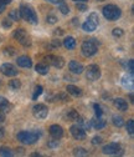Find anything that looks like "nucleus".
<instances>
[{
    "label": "nucleus",
    "mask_w": 134,
    "mask_h": 157,
    "mask_svg": "<svg viewBox=\"0 0 134 157\" xmlns=\"http://www.w3.org/2000/svg\"><path fill=\"white\" fill-rule=\"evenodd\" d=\"M47 3H51V4H61L63 3V0H45Z\"/></svg>",
    "instance_id": "obj_42"
},
{
    "label": "nucleus",
    "mask_w": 134,
    "mask_h": 157,
    "mask_svg": "<svg viewBox=\"0 0 134 157\" xmlns=\"http://www.w3.org/2000/svg\"><path fill=\"white\" fill-rule=\"evenodd\" d=\"M82 54L86 56V57H91L93 55L97 54V50H98V44L96 40L91 39V40H86L83 41L82 44Z\"/></svg>",
    "instance_id": "obj_4"
},
{
    "label": "nucleus",
    "mask_w": 134,
    "mask_h": 157,
    "mask_svg": "<svg viewBox=\"0 0 134 157\" xmlns=\"http://www.w3.org/2000/svg\"><path fill=\"white\" fill-rule=\"evenodd\" d=\"M5 54L13 56V55H15V49H14V48H6V49H5Z\"/></svg>",
    "instance_id": "obj_39"
},
{
    "label": "nucleus",
    "mask_w": 134,
    "mask_h": 157,
    "mask_svg": "<svg viewBox=\"0 0 134 157\" xmlns=\"http://www.w3.org/2000/svg\"><path fill=\"white\" fill-rule=\"evenodd\" d=\"M4 121H5V115H4L3 111H0V124L4 122Z\"/></svg>",
    "instance_id": "obj_44"
},
{
    "label": "nucleus",
    "mask_w": 134,
    "mask_h": 157,
    "mask_svg": "<svg viewBox=\"0 0 134 157\" xmlns=\"http://www.w3.org/2000/svg\"><path fill=\"white\" fill-rule=\"evenodd\" d=\"M68 67H70V71H71L72 74H76V75H80V74L83 72V65L80 64L78 61H74V60L70 61Z\"/></svg>",
    "instance_id": "obj_13"
},
{
    "label": "nucleus",
    "mask_w": 134,
    "mask_h": 157,
    "mask_svg": "<svg viewBox=\"0 0 134 157\" xmlns=\"http://www.w3.org/2000/svg\"><path fill=\"white\" fill-rule=\"evenodd\" d=\"M76 8H77L80 11H87V9H88L86 3H77V4H76Z\"/></svg>",
    "instance_id": "obj_35"
},
{
    "label": "nucleus",
    "mask_w": 134,
    "mask_h": 157,
    "mask_svg": "<svg viewBox=\"0 0 134 157\" xmlns=\"http://www.w3.org/2000/svg\"><path fill=\"white\" fill-rule=\"evenodd\" d=\"M129 100H130V102H132V104L134 102V97H133V92H130V94H129Z\"/></svg>",
    "instance_id": "obj_47"
},
{
    "label": "nucleus",
    "mask_w": 134,
    "mask_h": 157,
    "mask_svg": "<svg viewBox=\"0 0 134 157\" xmlns=\"http://www.w3.org/2000/svg\"><path fill=\"white\" fill-rule=\"evenodd\" d=\"M10 109V105H9V101L5 99V97L0 96V111L3 112H8Z\"/></svg>",
    "instance_id": "obj_21"
},
{
    "label": "nucleus",
    "mask_w": 134,
    "mask_h": 157,
    "mask_svg": "<svg viewBox=\"0 0 134 157\" xmlns=\"http://www.w3.org/2000/svg\"><path fill=\"white\" fill-rule=\"evenodd\" d=\"M78 125L85 130V131H89L91 130V127H92V125H91V121H87V120H85V119H81V117H78Z\"/></svg>",
    "instance_id": "obj_22"
},
{
    "label": "nucleus",
    "mask_w": 134,
    "mask_h": 157,
    "mask_svg": "<svg viewBox=\"0 0 134 157\" xmlns=\"http://www.w3.org/2000/svg\"><path fill=\"white\" fill-rule=\"evenodd\" d=\"M16 64L20 66V67H31L32 65V61H31V59L29 56H20V57H17V60H16Z\"/></svg>",
    "instance_id": "obj_15"
},
{
    "label": "nucleus",
    "mask_w": 134,
    "mask_h": 157,
    "mask_svg": "<svg viewBox=\"0 0 134 157\" xmlns=\"http://www.w3.org/2000/svg\"><path fill=\"white\" fill-rule=\"evenodd\" d=\"M98 23H100L98 15L96 14V13H92V14H89V16H88L87 20L83 23L82 29H83L85 31H87V33H92V31H94L96 29H97Z\"/></svg>",
    "instance_id": "obj_5"
},
{
    "label": "nucleus",
    "mask_w": 134,
    "mask_h": 157,
    "mask_svg": "<svg viewBox=\"0 0 134 157\" xmlns=\"http://www.w3.org/2000/svg\"><path fill=\"white\" fill-rule=\"evenodd\" d=\"M125 69L129 71V74H133V71H134V61L133 60H129L125 64Z\"/></svg>",
    "instance_id": "obj_34"
},
{
    "label": "nucleus",
    "mask_w": 134,
    "mask_h": 157,
    "mask_svg": "<svg viewBox=\"0 0 134 157\" xmlns=\"http://www.w3.org/2000/svg\"><path fill=\"white\" fill-rule=\"evenodd\" d=\"M86 76L89 81H96L101 77V69L97 65H89L86 71Z\"/></svg>",
    "instance_id": "obj_7"
},
{
    "label": "nucleus",
    "mask_w": 134,
    "mask_h": 157,
    "mask_svg": "<svg viewBox=\"0 0 134 157\" xmlns=\"http://www.w3.org/2000/svg\"><path fill=\"white\" fill-rule=\"evenodd\" d=\"M0 155L4 156V157H9V156H13L14 153H13V151L9 147L3 146V147H0Z\"/></svg>",
    "instance_id": "obj_27"
},
{
    "label": "nucleus",
    "mask_w": 134,
    "mask_h": 157,
    "mask_svg": "<svg viewBox=\"0 0 134 157\" xmlns=\"http://www.w3.org/2000/svg\"><path fill=\"white\" fill-rule=\"evenodd\" d=\"M50 135L53 137V139H57V140H60L61 137L63 136V128L59 125H52L50 127Z\"/></svg>",
    "instance_id": "obj_14"
},
{
    "label": "nucleus",
    "mask_w": 134,
    "mask_h": 157,
    "mask_svg": "<svg viewBox=\"0 0 134 157\" xmlns=\"http://www.w3.org/2000/svg\"><path fill=\"white\" fill-rule=\"evenodd\" d=\"M112 121H113V125L117 126V127H122L124 125V120L122 116H118V115H114L112 117Z\"/></svg>",
    "instance_id": "obj_23"
},
{
    "label": "nucleus",
    "mask_w": 134,
    "mask_h": 157,
    "mask_svg": "<svg viewBox=\"0 0 134 157\" xmlns=\"http://www.w3.org/2000/svg\"><path fill=\"white\" fill-rule=\"evenodd\" d=\"M114 106H116L119 111H127L128 110V102L124 99H121V97L114 100Z\"/></svg>",
    "instance_id": "obj_17"
},
{
    "label": "nucleus",
    "mask_w": 134,
    "mask_h": 157,
    "mask_svg": "<svg viewBox=\"0 0 134 157\" xmlns=\"http://www.w3.org/2000/svg\"><path fill=\"white\" fill-rule=\"evenodd\" d=\"M20 16L24 19V20H26L27 23L30 24H37V21H39V19H37V15L35 13V10L29 6V5H21L20 6Z\"/></svg>",
    "instance_id": "obj_3"
},
{
    "label": "nucleus",
    "mask_w": 134,
    "mask_h": 157,
    "mask_svg": "<svg viewBox=\"0 0 134 157\" xmlns=\"http://www.w3.org/2000/svg\"><path fill=\"white\" fill-rule=\"evenodd\" d=\"M60 145V141L57 140V139H55V140H51V141H49V147H51V148H55V147H57Z\"/></svg>",
    "instance_id": "obj_36"
},
{
    "label": "nucleus",
    "mask_w": 134,
    "mask_h": 157,
    "mask_svg": "<svg viewBox=\"0 0 134 157\" xmlns=\"http://www.w3.org/2000/svg\"><path fill=\"white\" fill-rule=\"evenodd\" d=\"M32 113L36 119H46L47 115H49V109L46 105L44 104H39V105H35L32 109Z\"/></svg>",
    "instance_id": "obj_8"
},
{
    "label": "nucleus",
    "mask_w": 134,
    "mask_h": 157,
    "mask_svg": "<svg viewBox=\"0 0 134 157\" xmlns=\"http://www.w3.org/2000/svg\"><path fill=\"white\" fill-rule=\"evenodd\" d=\"M73 155H76V156H87L88 151L86 148H83V147H76L73 150Z\"/></svg>",
    "instance_id": "obj_25"
},
{
    "label": "nucleus",
    "mask_w": 134,
    "mask_h": 157,
    "mask_svg": "<svg viewBox=\"0 0 134 157\" xmlns=\"http://www.w3.org/2000/svg\"><path fill=\"white\" fill-rule=\"evenodd\" d=\"M59 10L63 14V15H66V14H68L70 13V8L65 4V3H61V4H59Z\"/></svg>",
    "instance_id": "obj_30"
},
{
    "label": "nucleus",
    "mask_w": 134,
    "mask_h": 157,
    "mask_svg": "<svg viewBox=\"0 0 134 157\" xmlns=\"http://www.w3.org/2000/svg\"><path fill=\"white\" fill-rule=\"evenodd\" d=\"M20 86H21L20 81L16 80V78H14V80H11V81L9 82V87L13 89V90H19V89H20Z\"/></svg>",
    "instance_id": "obj_29"
},
{
    "label": "nucleus",
    "mask_w": 134,
    "mask_h": 157,
    "mask_svg": "<svg viewBox=\"0 0 134 157\" xmlns=\"http://www.w3.org/2000/svg\"><path fill=\"white\" fill-rule=\"evenodd\" d=\"M2 24H3V26H4L5 29H9V28H11V25H13V24H11V21L6 20V19H5V20H3V23H2Z\"/></svg>",
    "instance_id": "obj_40"
},
{
    "label": "nucleus",
    "mask_w": 134,
    "mask_h": 157,
    "mask_svg": "<svg viewBox=\"0 0 134 157\" xmlns=\"http://www.w3.org/2000/svg\"><path fill=\"white\" fill-rule=\"evenodd\" d=\"M66 90H67V92H68L70 95L76 96V97H78V96L82 95V90H81L80 87H77V86H73V85H68V86L66 87Z\"/></svg>",
    "instance_id": "obj_18"
},
{
    "label": "nucleus",
    "mask_w": 134,
    "mask_h": 157,
    "mask_svg": "<svg viewBox=\"0 0 134 157\" xmlns=\"http://www.w3.org/2000/svg\"><path fill=\"white\" fill-rule=\"evenodd\" d=\"M35 70H36L37 74H40V75H47L49 74V65H46V64H37Z\"/></svg>",
    "instance_id": "obj_20"
},
{
    "label": "nucleus",
    "mask_w": 134,
    "mask_h": 157,
    "mask_svg": "<svg viewBox=\"0 0 134 157\" xmlns=\"http://www.w3.org/2000/svg\"><path fill=\"white\" fill-rule=\"evenodd\" d=\"M63 46L66 48V49H68V50H72V49H74L76 48V40L72 37V36H67V37H65V40H63Z\"/></svg>",
    "instance_id": "obj_19"
},
{
    "label": "nucleus",
    "mask_w": 134,
    "mask_h": 157,
    "mask_svg": "<svg viewBox=\"0 0 134 157\" xmlns=\"http://www.w3.org/2000/svg\"><path fill=\"white\" fill-rule=\"evenodd\" d=\"M46 60L49 61L50 65L55 66L56 69H62L65 66V60H63V57H61V56L49 55V56H46Z\"/></svg>",
    "instance_id": "obj_11"
},
{
    "label": "nucleus",
    "mask_w": 134,
    "mask_h": 157,
    "mask_svg": "<svg viewBox=\"0 0 134 157\" xmlns=\"http://www.w3.org/2000/svg\"><path fill=\"white\" fill-rule=\"evenodd\" d=\"M20 11L19 10H13V11H10V14H9V19L10 20H14V21H19L20 20Z\"/></svg>",
    "instance_id": "obj_24"
},
{
    "label": "nucleus",
    "mask_w": 134,
    "mask_h": 157,
    "mask_svg": "<svg viewBox=\"0 0 134 157\" xmlns=\"http://www.w3.org/2000/svg\"><path fill=\"white\" fill-rule=\"evenodd\" d=\"M51 45H52V48H60L61 46V41L60 40H53L51 43Z\"/></svg>",
    "instance_id": "obj_41"
},
{
    "label": "nucleus",
    "mask_w": 134,
    "mask_h": 157,
    "mask_svg": "<svg viewBox=\"0 0 134 157\" xmlns=\"http://www.w3.org/2000/svg\"><path fill=\"white\" fill-rule=\"evenodd\" d=\"M103 16L109 21H114V20H118L122 15V10L117 6V5H113V4H108L103 8L102 10Z\"/></svg>",
    "instance_id": "obj_2"
},
{
    "label": "nucleus",
    "mask_w": 134,
    "mask_h": 157,
    "mask_svg": "<svg viewBox=\"0 0 134 157\" xmlns=\"http://www.w3.org/2000/svg\"><path fill=\"white\" fill-rule=\"evenodd\" d=\"M55 34H56V35H62V34H63V30H62V29H56V30H55Z\"/></svg>",
    "instance_id": "obj_46"
},
{
    "label": "nucleus",
    "mask_w": 134,
    "mask_h": 157,
    "mask_svg": "<svg viewBox=\"0 0 134 157\" xmlns=\"http://www.w3.org/2000/svg\"><path fill=\"white\" fill-rule=\"evenodd\" d=\"M4 10H5V5L4 4H0V14H2Z\"/></svg>",
    "instance_id": "obj_48"
},
{
    "label": "nucleus",
    "mask_w": 134,
    "mask_h": 157,
    "mask_svg": "<svg viewBox=\"0 0 134 157\" xmlns=\"http://www.w3.org/2000/svg\"><path fill=\"white\" fill-rule=\"evenodd\" d=\"M67 116H68V119L72 120V121H77V120H78V117H80L78 112L76 111V110H70L68 113H67Z\"/></svg>",
    "instance_id": "obj_28"
},
{
    "label": "nucleus",
    "mask_w": 134,
    "mask_h": 157,
    "mask_svg": "<svg viewBox=\"0 0 134 157\" xmlns=\"http://www.w3.org/2000/svg\"><path fill=\"white\" fill-rule=\"evenodd\" d=\"M112 34H113V36H116V37H121V36H123L124 31H123V29H121V28H116V29L112 31Z\"/></svg>",
    "instance_id": "obj_33"
},
{
    "label": "nucleus",
    "mask_w": 134,
    "mask_h": 157,
    "mask_svg": "<svg viewBox=\"0 0 134 157\" xmlns=\"http://www.w3.org/2000/svg\"><path fill=\"white\" fill-rule=\"evenodd\" d=\"M0 71H2V74H3V75L9 76V77H11V76H16V75L19 74L17 69H16L13 64H9V63L3 64L2 66H0Z\"/></svg>",
    "instance_id": "obj_12"
},
{
    "label": "nucleus",
    "mask_w": 134,
    "mask_h": 157,
    "mask_svg": "<svg viewBox=\"0 0 134 157\" xmlns=\"http://www.w3.org/2000/svg\"><path fill=\"white\" fill-rule=\"evenodd\" d=\"M93 109H94V112H96V116H102L103 115V111H102V107H101V105H98V104H94L93 105Z\"/></svg>",
    "instance_id": "obj_32"
},
{
    "label": "nucleus",
    "mask_w": 134,
    "mask_h": 157,
    "mask_svg": "<svg viewBox=\"0 0 134 157\" xmlns=\"http://www.w3.org/2000/svg\"><path fill=\"white\" fill-rule=\"evenodd\" d=\"M91 125L96 130H101V128H103L106 126V121L102 119V116L101 117L100 116H96V117H93V119L91 120Z\"/></svg>",
    "instance_id": "obj_16"
},
{
    "label": "nucleus",
    "mask_w": 134,
    "mask_h": 157,
    "mask_svg": "<svg viewBox=\"0 0 134 157\" xmlns=\"http://www.w3.org/2000/svg\"><path fill=\"white\" fill-rule=\"evenodd\" d=\"M59 97H60V99H62V100H63L65 102H67V101H70V99H68V97H67V96H66L65 94H61V95H60Z\"/></svg>",
    "instance_id": "obj_43"
},
{
    "label": "nucleus",
    "mask_w": 134,
    "mask_h": 157,
    "mask_svg": "<svg viewBox=\"0 0 134 157\" xmlns=\"http://www.w3.org/2000/svg\"><path fill=\"white\" fill-rule=\"evenodd\" d=\"M102 142V137L101 136H96L92 139V145H100Z\"/></svg>",
    "instance_id": "obj_37"
},
{
    "label": "nucleus",
    "mask_w": 134,
    "mask_h": 157,
    "mask_svg": "<svg viewBox=\"0 0 134 157\" xmlns=\"http://www.w3.org/2000/svg\"><path fill=\"white\" fill-rule=\"evenodd\" d=\"M44 91V87L41 85H37L35 87V91H34V95H32V100H37V97H39Z\"/></svg>",
    "instance_id": "obj_26"
},
{
    "label": "nucleus",
    "mask_w": 134,
    "mask_h": 157,
    "mask_svg": "<svg viewBox=\"0 0 134 157\" xmlns=\"http://www.w3.org/2000/svg\"><path fill=\"white\" fill-rule=\"evenodd\" d=\"M70 131H71V135L74 137L76 140H85L86 139V131L77 124V125H72L71 126V128H70Z\"/></svg>",
    "instance_id": "obj_10"
},
{
    "label": "nucleus",
    "mask_w": 134,
    "mask_h": 157,
    "mask_svg": "<svg viewBox=\"0 0 134 157\" xmlns=\"http://www.w3.org/2000/svg\"><path fill=\"white\" fill-rule=\"evenodd\" d=\"M46 20H47V23H49V24H55V23L57 21V17H56V16H53V15H49V16L46 17Z\"/></svg>",
    "instance_id": "obj_38"
},
{
    "label": "nucleus",
    "mask_w": 134,
    "mask_h": 157,
    "mask_svg": "<svg viewBox=\"0 0 134 157\" xmlns=\"http://www.w3.org/2000/svg\"><path fill=\"white\" fill-rule=\"evenodd\" d=\"M14 37H15V40H17L19 43H20L23 46L27 48L31 45L30 43V37L27 35V33L24 30V29H17L14 31Z\"/></svg>",
    "instance_id": "obj_6"
},
{
    "label": "nucleus",
    "mask_w": 134,
    "mask_h": 157,
    "mask_svg": "<svg viewBox=\"0 0 134 157\" xmlns=\"http://www.w3.org/2000/svg\"><path fill=\"white\" fill-rule=\"evenodd\" d=\"M11 3V0H0V4H4V5H9Z\"/></svg>",
    "instance_id": "obj_45"
},
{
    "label": "nucleus",
    "mask_w": 134,
    "mask_h": 157,
    "mask_svg": "<svg viewBox=\"0 0 134 157\" xmlns=\"http://www.w3.org/2000/svg\"><path fill=\"white\" fill-rule=\"evenodd\" d=\"M127 131H128V133L130 136H133V133H134V121L133 120H129L128 121V124H127Z\"/></svg>",
    "instance_id": "obj_31"
},
{
    "label": "nucleus",
    "mask_w": 134,
    "mask_h": 157,
    "mask_svg": "<svg viewBox=\"0 0 134 157\" xmlns=\"http://www.w3.org/2000/svg\"><path fill=\"white\" fill-rule=\"evenodd\" d=\"M40 131H21L17 133V140L24 145H34L40 139Z\"/></svg>",
    "instance_id": "obj_1"
},
{
    "label": "nucleus",
    "mask_w": 134,
    "mask_h": 157,
    "mask_svg": "<svg viewBox=\"0 0 134 157\" xmlns=\"http://www.w3.org/2000/svg\"><path fill=\"white\" fill-rule=\"evenodd\" d=\"M103 153L104 155H119L122 153V146L119 144H116V142H112V144H108L103 147Z\"/></svg>",
    "instance_id": "obj_9"
},
{
    "label": "nucleus",
    "mask_w": 134,
    "mask_h": 157,
    "mask_svg": "<svg viewBox=\"0 0 134 157\" xmlns=\"http://www.w3.org/2000/svg\"><path fill=\"white\" fill-rule=\"evenodd\" d=\"M73 2H76V3H87L88 0H73Z\"/></svg>",
    "instance_id": "obj_49"
}]
</instances>
